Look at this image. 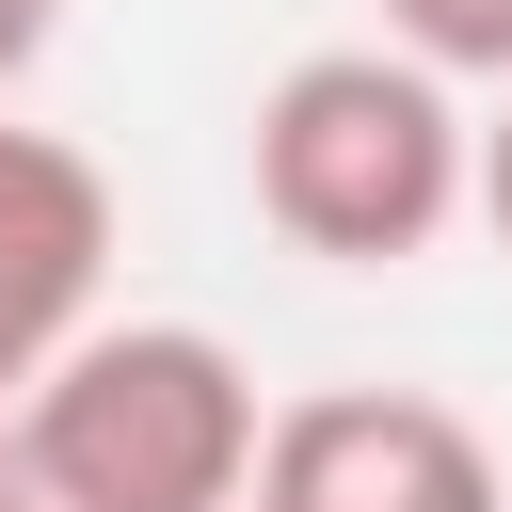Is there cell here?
<instances>
[{
  "mask_svg": "<svg viewBox=\"0 0 512 512\" xmlns=\"http://www.w3.org/2000/svg\"><path fill=\"white\" fill-rule=\"evenodd\" d=\"M464 160H480V128L416 48H304L256 96V144H240L256 224L288 256H336V272L432 256L464 224Z\"/></svg>",
  "mask_w": 512,
  "mask_h": 512,
  "instance_id": "6da1fadb",
  "label": "cell"
},
{
  "mask_svg": "<svg viewBox=\"0 0 512 512\" xmlns=\"http://www.w3.org/2000/svg\"><path fill=\"white\" fill-rule=\"evenodd\" d=\"M0 448L80 512H240L256 480V368L208 320H80L16 400Z\"/></svg>",
  "mask_w": 512,
  "mask_h": 512,
  "instance_id": "7a4b0ae2",
  "label": "cell"
},
{
  "mask_svg": "<svg viewBox=\"0 0 512 512\" xmlns=\"http://www.w3.org/2000/svg\"><path fill=\"white\" fill-rule=\"evenodd\" d=\"M256 512H512L496 448L416 400V384H320L288 416H256Z\"/></svg>",
  "mask_w": 512,
  "mask_h": 512,
  "instance_id": "3957f363",
  "label": "cell"
},
{
  "mask_svg": "<svg viewBox=\"0 0 512 512\" xmlns=\"http://www.w3.org/2000/svg\"><path fill=\"white\" fill-rule=\"evenodd\" d=\"M96 288H112V176L64 128L0 112V400L96 320Z\"/></svg>",
  "mask_w": 512,
  "mask_h": 512,
  "instance_id": "277c9868",
  "label": "cell"
},
{
  "mask_svg": "<svg viewBox=\"0 0 512 512\" xmlns=\"http://www.w3.org/2000/svg\"><path fill=\"white\" fill-rule=\"evenodd\" d=\"M384 48H416L432 80H512V0H384Z\"/></svg>",
  "mask_w": 512,
  "mask_h": 512,
  "instance_id": "5b68a950",
  "label": "cell"
},
{
  "mask_svg": "<svg viewBox=\"0 0 512 512\" xmlns=\"http://www.w3.org/2000/svg\"><path fill=\"white\" fill-rule=\"evenodd\" d=\"M48 32H64V0H0V96L48 64Z\"/></svg>",
  "mask_w": 512,
  "mask_h": 512,
  "instance_id": "8992f818",
  "label": "cell"
},
{
  "mask_svg": "<svg viewBox=\"0 0 512 512\" xmlns=\"http://www.w3.org/2000/svg\"><path fill=\"white\" fill-rule=\"evenodd\" d=\"M464 208H480V224H496V240H512V112H496V128H480V160H464Z\"/></svg>",
  "mask_w": 512,
  "mask_h": 512,
  "instance_id": "52a82bcc",
  "label": "cell"
},
{
  "mask_svg": "<svg viewBox=\"0 0 512 512\" xmlns=\"http://www.w3.org/2000/svg\"><path fill=\"white\" fill-rule=\"evenodd\" d=\"M0 512H80V496H64V480H32V464L0 448Z\"/></svg>",
  "mask_w": 512,
  "mask_h": 512,
  "instance_id": "ba28073f",
  "label": "cell"
},
{
  "mask_svg": "<svg viewBox=\"0 0 512 512\" xmlns=\"http://www.w3.org/2000/svg\"><path fill=\"white\" fill-rule=\"evenodd\" d=\"M240 512H256V496H240Z\"/></svg>",
  "mask_w": 512,
  "mask_h": 512,
  "instance_id": "9c48e42d",
  "label": "cell"
}]
</instances>
